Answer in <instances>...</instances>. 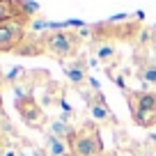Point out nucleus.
Masks as SVG:
<instances>
[{"mask_svg": "<svg viewBox=\"0 0 156 156\" xmlns=\"http://www.w3.org/2000/svg\"><path fill=\"white\" fill-rule=\"evenodd\" d=\"M85 41L78 34V28H62V30H51L44 32V46L46 55L55 58L60 64L78 58V51Z\"/></svg>", "mask_w": 156, "mask_h": 156, "instance_id": "1", "label": "nucleus"}, {"mask_svg": "<svg viewBox=\"0 0 156 156\" xmlns=\"http://www.w3.org/2000/svg\"><path fill=\"white\" fill-rule=\"evenodd\" d=\"M126 106L131 110V117L136 126L140 129H156V92H145V90H129Z\"/></svg>", "mask_w": 156, "mask_h": 156, "instance_id": "2", "label": "nucleus"}, {"mask_svg": "<svg viewBox=\"0 0 156 156\" xmlns=\"http://www.w3.org/2000/svg\"><path fill=\"white\" fill-rule=\"evenodd\" d=\"M69 147H71L73 156H103V140L99 124H94L92 119L83 122L71 136Z\"/></svg>", "mask_w": 156, "mask_h": 156, "instance_id": "3", "label": "nucleus"}, {"mask_svg": "<svg viewBox=\"0 0 156 156\" xmlns=\"http://www.w3.org/2000/svg\"><path fill=\"white\" fill-rule=\"evenodd\" d=\"M14 108H16V112H19V117L23 119V124L30 126V129L41 131V129L48 126V122H51L48 115H46V110H44V106L39 103V99L34 97V94L14 99Z\"/></svg>", "mask_w": 156, "mask_h": 156, "instance_id": "4", "label": "nucleus"}, {"mask_svg": "<svg viewBox=\"0 0 156 156\" xmlns=\"http://www.w3.org/2000/svg\"><path fill=\"white\" fill-rule=\"evenodd\" d=\"M37 12L39 5L32 0H0V23L21 21V23L30 25Z\"/></svg>", "mask_w": 156, "mask_h": 156, "instance_id": "5", "label": "nucleus"}, {"mask_svg": "<svg viewBox=\"0 0 156 156\" xmlns=\"http://www.w3.org/2000/svg\"><path fill=\"white\" fill-rule=\"evenodd\" d=\"M25 34H28V25L21 21L0 23V53H16Z\"/></svg>", "mask_w": 156, "mask_h": 156, "instance_id": "6", "label": "nucleus"}, {"mask_svg": "<svg viewBox=\"0 0 156 156\" xmlns=\"http://www.w3.org/2000/svg\"><path fill=\"white\" fill-rule=\"evenodd\" d=\"M51 80H53V78H51V73L46 71V69H28V71H25V76H23V80L14 85V94H16L14 99H19V97H30L34 87H41V85L46 87Z\"/></svg>", "mask_w": 156, "mask_h": 156, "instance_id": "7", "label": "nucleus"}, {"mask_svg": "<svg viewBox=\"0 0 156 156\" xmlns=\"http://www.w3.org/2000/svg\"><path fill=\"white\" fill-rule=\"evenodd\" d=\"M62 69H64L67 80H69L76 90L83 87V85L90 80V64H87V58H73V60H69V62H62Z\"/></svg>", "mask_w": 156, "mask_h": 156, "instance_id": "8", "label": "nucleus"}, {"mask_svg": "<svg viewBox=\"0 0 156 156\" xmlns=\"http://www.w3.org/2000/svg\"><path fill=\"white\" fill-rule=\"evenodd\" d=\"M87 112H90V119H92L94 124H99V126H117V117H115V112L110 110L106 97L92 101L87 106Z\"/></svg>", "mask_w": 156, "mask_h": 156, "instance_id": "9", "label": "nucleus"}, {"mask_svg": "<svg viewBox=\"0 0 156 156\" xmlns=\"http://www.w3.org/2000/svg\"><path fill=\"white\" fill-rule=\"evenodd\" d=\"M90 51H92V58H97V62H101L108 69H110L112 62H117V46L110 39H97V41H92Z\"/></svg>", "mask_w": 156, "mask_h": 156, "instance_id": "10", "label": "nucleus"}, {"mask_svg": "<svg viewBox=\"0 0 156 156\" xmlns=\"http://www.w3.org/2000/svg\"><path fill=\"white\" fill-rule=\"evenodd\" d=\"M16 55H46V46H44V34L30 32L25 34V39L21 41V46L16 48Z\"/></svg>", "mask_w": 156, "mask_h": 156, "instance_id": "11", "label": "nucleus"}, {"mask_svg": "<svg viewBox=\"0 0 156 156\" xmlns=\"http://www.w3.org/2000/svg\"><path fill=\"white\" fill-rule=\"evenodd\" d=\"M44 151H46V156H71L69 142L62 140V138L51 136V133L44 136Z\"/></svg>", "mask_w": 156, "mask_h": 156, "instance_id": "12", "label": "nucleus"}, {"mask_svg": "<svg viewBox=\"0 0 156 156\" xmlns=\"http://www.w3.org/2000/svg\"><path fill=\"white\" fill-rule=\"evenodd\" d=\"M64 85L62 83H58V80H51L48 85H46L44 87V103H41V106H62L64 103Z\"/></svg>", "mask_w": 156, "mask_h": 156, "instance_id": "13", "label": "nucleus"}, {"mask_svg": "<svg viewBox=\"0 0 156 156\" xmlns=\"http://www.w3.org/2000/svg\"><path fill=\"white\" fill-rule=\"evenodd\" d=\"M138 80L142 83L145 92H156V62L147 60L145 64L138 67Z\"/></svg>", "mask_w": 156, "mask_h": 156, "instance_id": "14", "label": "nucleus"}, {"mask_svg": "<svg viewBox=\"0 0 156 156\" xmlns=\"http://www.w3.org/2000/svg\"><path fill=\"white\" fill-rule=\"evenodd\" d=\"M48 133L55 138H62V140H71V136L76 133V129L71 126L69 122H64V119H60V117H55V119H51L48 122Z\"/></svg>", "mask_w": 156, "mask_h": 156, "instance_id": "15", "label": "nucleus"}, {"mask_svg": "<svg viewBox=\"0 0 156 156\" xmlns=\"http://www.w3.org/2000/svg\"><path fill=\"white\" fill-rule=\"evenodd\" d=\"M25 71H28V69H25V67H12L9 71L5 73V83H7V85H12V87H14L16 83H21V80H23Z\"/></svg>", "mask_w": 156, "mask_h": 156, "instance_id": "16", "label": "nucleus"}, {"mask_svg": "<svg viewBox=\"0 0 156 156\" xmlns=\"http://www.w3.org/2000/svg\"><path fill=\"white\" fill-rule=\"evenodd\" d=\"M19 156H46V151L30 145V142H25V149H19Z\"/></svg>", "mask_w": 156, "mask_h": 156, "instance_id": "17", "label": "nucleus"}, {"mask_svg": "<svg viewBox=\"0 0 156 156\" xmlns=\"http://www.w3.org/2000/svg\"><path fill=\"white\" fill-rule=\"evenodd\" d=\"M147 60H149V62H156V39L151 41L149 51H147Z\"/></svg>", "mask_w": 156, "mask_h": 156, "instance_id": "18", "label": "nucleus"}, {"mask_svg": "<svg viewBox=\"0 0 156 156\" xmlns=\"http://www.w3.org/2000/svg\"><path fill=\"white\" fill-rule=\"evenodd\" d=\"M2 156H19V149H14V147H5Z\"/></svg>", "mask_w": 156, "mask_h": 156, "instance_id": "19", "label": "nucleus"}, {"mask_svg": "<svg viewBox=\"0 0 156 156\" xmlns=\"http://www.w3.org/2000/svg\"><path fill=\"white\" fill-rule=\"evenodd\" d=\"M2 83H5V73L0 71V87H2Z\"/></svg>", "mask_w": 156, "mask_h": 156, "instance_id": "20", "label": "nucleus"}, {"mask_svg": "<svg viewBox=\"0 0 156 156\" xmlns=\"http://www.w3.org/2000/svg\"><path fill=\"white\" fill-rule=\"evenodd\" d=\"M0 110H2V97H0Z\"/></svg>", "mask_w": 156, "mask_h": 156, "instance_id": "21", "label": "nucleus"}, {"mask_svg": "<svg viewBox=\"0 0 156 156\" xmlns=\"http://www.w3.org/2000/svg\"><path fill=\"white\" fill-rule=\"evenodd\" d=\"M71 156H73V154H71Z\"/></svg>", "mask_w": 156, "mask_h": 156, "instance_id": "22", "label": "nucleus"}]
</instances>
